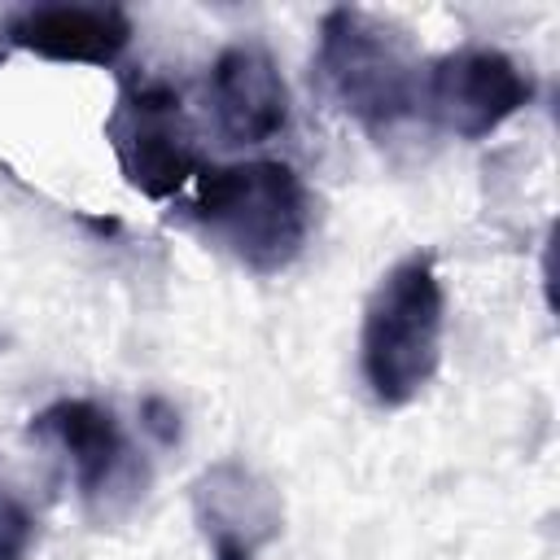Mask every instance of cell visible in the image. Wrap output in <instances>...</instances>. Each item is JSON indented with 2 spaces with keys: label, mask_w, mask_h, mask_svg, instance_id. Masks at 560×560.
Masks as SVG:
<instances>
[{
  "label": "cell",
  "mask_w": 560,
  "mask_h": 560,
  "mask_svg": "<svg viewBox=\"0 0 560 560\" xmlns=\"http://www.w3.org/2000/svg\"><path fill=\"white\" fill-rule=\"evenodd\" d=\"M188 219L258 276L284 271L311 236V192L289 162L254 158L201 166Z\"/></svg>",
  "instance_id": "obj_1"
},
{
  "label": "cell",
  "mask_w": 560,
  "mask_h": 560,
  "mask_svg": "<svg viewBox=\"0 0 560 560\" xmlns=\"http://www.w3.org/2000/svg\"><path fill=\"white\" fill-rule=\"evenodd\" d=\"M446 293L433 254H407L394 262L363 306L359 368L381 407H407L424 394L442 363Z\"/></svg>",
  "instance_id": "obj_2"
},
{
  "label": "cell",
  "mask_w": 560,
  "mask_h": 560,
  "mask_svg": "<svg viewBox=\"0 0 560 560\" xmlns=\"http://www.w3.org/2000/svg\"><path fill=\"white\" fill-rule=\"evenodd\" d=\"M315 74L324 92L372 136H385L420 114L424 70L389 22L354 4H337L319 18Z\"/></svg>",
  "instance_id": "obj_3"
},
{
  "label": "cell",
  "mask_w": 560,
  "mask_h": 560,
  "mask_svg": "<svg viewBox=\"0 0 560 560\" xmlns=\"http://www.w3.org/2000/svg\"><path fill=\"white\" fill-rule=\"evenodd\" d=\"M105 140L122 179L149 201H171L201 171V149L192 140L184 96L158 74L122 79L105 118Z\"/></svg>",
  "instance_id": "obj_4"
},
{
  "label": "cell",
  "mask_w": 560,
  "mask_h": 560,
  "mask_svg": "<svg viewBox=\"0 0 560 560\" xmlns=\"http://www.w3.org/2000/svg\"><path fill=\"white\" fill-rule=\"evenodd\" d=\"M534 79L499 48H455L424 70L420 105L459 140H486L534 101Z\"/></svg>",
  "instance_id": "obj_5"
},
{
  "label": "cell",
  "mask_w": 560,
  "mask_h": 560,
  "mask_svg": "<svg viewBox=\"0 0 560 560\" xmlns=\"http://www.w3.org/2000/svg\"><path fill=\"white\" fill-rule=\"evenodd\" d=\"M188 503L210 560H258L284 529L280 490L236 455L206 464L188 486Z\"/></svg>",
  "instance_id": "obj_6"
},
{
  "label": "cell",
  "mask_w": 560,
  "mask_h": 560,
  "mask_svg": "<svg viewBox=\"0 0 560 560\" xmlns=\"http://www.w3.org/2000/svg\"><path fill=\"white\" fill-rule=\"evenodd\" d=\"M31 433L48 438L66 455L83 503L105 508L109 499L131 494V486H136L131 442H127L118 416L109 407H101L96 398H57V402H48L44 411L31 416Z\"/></svg>",
  "instance_id": "obj_7"
},
{
  "label": "cell",
  "mask_w": 560,
  "mask_h": 560,
  "mask_svg": "<svg viewBox=\"0 0 560 560\" xmlns=\"http://www.w3.org/2000/svg\"><path fill=\"white\" fill-rule=\"evenodd\" d=\"M206 101L223 144H267L289 127V88L258 44H232L210 61Z\"/></svg>",
  "instance_id": "obj_8"
},
{
  "label": "cell",
  "mask_w": 560,
  "mask_h": 560,
  "mask_svg": "<svg viewBox=\"0 0 560 560\" xmlns=\"http://www.w3.org/2000/svg\"><path fill=\"white\" fill-rule=\"evenodd\" d=\"M4 44L66 66H114L131 44V18L118 4H31L4 22Z\"/></svg>",
  "instance_id": "obj_9"
},
{
  "label": "cell",
  "mask_w": 560,
  "mask_h": 560,
  "mask_svg": "<svg viewBox=\"0 0 560 560\" xmlns=\"http://www.w3.org/2000/svg\"><path fill=\"white\" fill-rule=\"evenodd\" d=\"M35 538H39L35 512L0 481V560H31Z\"/></svg>",
  "instance_id": "obj_10"
},
{
  "label": "cell",
  "mask_w": 560,
  "mask_h": 560,
  "mask_svg": "<svg viewBox=\"0 0 560 560\" xmlns=\"http://www.w3.org/2000/svg\"><path fill=\"white\" fill-rule=\"evenodd\" d=\"M140 424H144V433H153L162 446H175V442H179V411H175V402H166V398H158V394H149V398L140 402Z\"/></svg>",
  "instance_id": "obj_11"
}]
</instances>
